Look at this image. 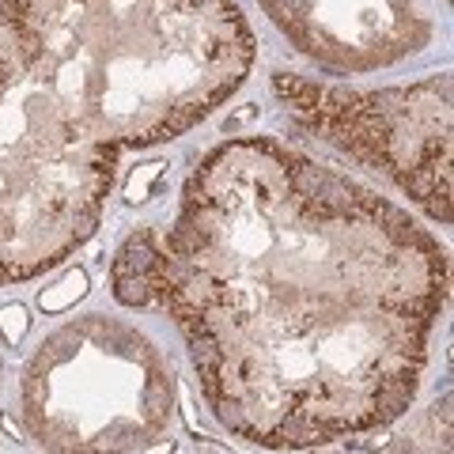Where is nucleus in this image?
Wrapping results in <instances>:
<instances>
[{"instance_id":"nucleus-9","label":"nucleus","mask_w":454,"mask_h":454,"mask_svg":"<svg viewBox=\"0 0 454 454\" xmlns=\"http://www.w3.org/2000/svg\"><path fill=\"white\" fill-rule=\"evenodd\" d=\"M250 118H254V110H239V114H235V118H231V121H227V129H235V125H243V121H250Z\"/></svg>"},{"instance_id":"nucleus-1","label":"nucleus","mask_w":454,"mask_h":454,"mask_svg":"<svg viewBox=\"0 0 454 454\" xmlns=\"http://www.w3.org/2000/svg\"><path fill=\"white\" fill-rule=\"evenodd\" d=\"M110 288L175 318L227 432L300 450L413 405L447 254L356 178L239 137L190 175L167 231L140 227L118 247Z\"/></svg>"},{"instance_id":"nucleus-8","label":"nucleus","mask_w":454,"mask_h":454,"mask_svg":"<svg viewBox=\"0 0 454 454\" xmlns=\"http://www.w3.org/2000/svg\"><path fill=\"white\" fill-rule=\"evenodd\" d=\"M23 333H27V310H23L20 303L0 310V337H4L8 345H16V340H23Z\"/></svg>"},{"instance_id":"nucleus-3","label":"nucleus","mask_w":454,"mask_h":454,"mask_svg":"<svg viewBox=\"0 0 454 454\" xmlns=\"http://www.w3.org/2000/svg\"><path fill=\"white\" fill-rule=\"evenodd\" d=\"M175 402L163 352L129 322L88 315L23 372V424L57 454H125L160 439Z\"/></svg>"},{"instance_id":"nucleus-2","label":"nucleus","mask_w":454,"mask_h":454,"mask_svg":"<svg viewBox=\"0 0 454 454\" xmlns=\"http://www.w3.org/2000/svg\"><path fill=\"white\" fill-rule=\"evenodd\" d=\"M254 57L239 0H0V284L73 258L121 152L205 121Z\"/></svg>"},{"instance_id":"nucleus-4","label":"nucleus","mask_w":454,"mask_h":454,"mask_svg":"<svg viewBox=\"0 0 454 454\" xmlns=\"http://www.w3.org/2000/svg\"><path fill=\"white\" fill-rule=\"evenodd\" d=\"M284 110L315 137L390 178L435 223H450V76L356 91L273 73Z\"/></svg>"},{"instance_id":"nucleus-6","label":"nucleus","mask_w":454,"mask_h":454,"mask_svg":"<svg viewBox=\"0 0 454 454\" xmlns=\"http://www.w3.org/2000/svg\"><path fill=\"white\" fill-rule=\"evenodd\" d=\"M83 295H88V273H83V269H73L68 277H61L53 288H46L38 295V307L46 310V315H61V310H68L76 300H83Z\"/></svg>"},{"instance_id":"nucleus-5","label":"nucleus","mask_w":454,"mask_h":454,"mask_svg":"<svg viewBox=\"0 0 454 454\" xmlns=\"http://www.w3.org/2000/svg\"><path fill=\"white\" fill-rule=\"evenodd\" d=\"M295 50L333 73H375L435 35L424 0H258Z\"/></svg>"},{"instance_id":"nucleus-7","label":"nucleus","mask_w":454,"mask_h":454,"mask_svg":"<svg viewBox=\"0 0 454 454\" xmlns=\"http://www.w3.org/2000/svg\"><path fill=\"white\" fill-rule=\"evenodd\" d=\"M163 170H167V163H145V167H137V170H133V178H129V186H125V197H129L133 205L148 201V197H152V186L163 178Z\"/></svg>"}]
</instances>
